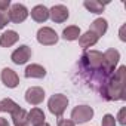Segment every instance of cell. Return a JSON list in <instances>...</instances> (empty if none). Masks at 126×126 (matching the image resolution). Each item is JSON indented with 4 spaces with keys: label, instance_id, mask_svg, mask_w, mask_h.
Listing matches in <instances>:
<instances>
[{
    "label": "cell",
    "instance_id": "11",
    "mask_svg": "<svg viewBox=\"0 0 126 126\" xmlns=\"http://www.w3.org/2000/svg\"><path fill=\"white\" fill-rule=\"evenodd\" d=\"M0 79H2V82H3L5 86H8L11 89L16 88L19 85V77H18V74L12 68H3L2 74H0Z\"/></svg>",
    "mask_w": 126,
    "mask_h": 126
},
{
    "label": "cell",
    "instance_id": "20",
    "mask_svg": "<svg viewBox=\"0 0 126 126\" xmlns=\"http://www.w3.org/2000/svg\"><path fill=\"white\" fill-rule=\"evenodd\" d=\"M18 108H19V105L14 99H11V98H5V99L0 101V111H5V113H11L12 114Z\"/></svg>",
    "mask_w": 126,
    "mask_h": 126
},
{
    "label": "cell",
    "instance_id": "6",
    "mask_svg": "<svg viewBox=\"0 0 126 126\" xmlns=\"http://www.w3.org/2000/svg\"><path fill=\"white\" fill-rule=\"evenodd\" d=\"M37 42L43 46H52L58 42V34L50 27H42L37 31Z\"/></svg>",
    "mask_w": 126,
    "mask_h": 126
},
{
    "label": "cell",
    "instance_id": "8",
    "mask_svg": "<svg viewBox=\"0 0 126 126\" xmlns=\"http://www.w3.org/2000/svg\"><path fill=\"white\" fill-rule=\"evenodd\" d=\"M31 58V47L27 46V45H21L18 49H15L11 55V59L14 64L16 65H22Z\"/></svg>",
    "mask_w": 126,
    "mask_h": 126
},
{
    "label": "cell",
    "instance_id": "23",
    "mask_svg": "<svg viewBox=\"0 0 126 126\" xmlns=\"http://www.w3.org/2000/svg\"><path fill=\"white\" fill-rule=\"evenodd\" d=\"M9 24V15L8 12H0V30L5 28Z\"/></svg>",
    "mask_w": 126,
    "mask_h": 126
},
{
    "label": "cell",
    "instance_id": "30",
    "mask_svg": "<svg viewBox=\"0 0 126 126\" xmlns=\"http://www.w3.org/2000/svg\"><path fill=\"white\" fill-rule=\"evenodd\" d=\"M42 126H50V125H49V123H43Z\"/></svg>",
    "mask_w": 126,
    "mask_h": 126
},
{
    "label": "cell",
    "instance_id": "4",
    "mask_svg": "<svg viewBox=\"0 0 126 126\" xmlns=\"http://www.w3.org/2000/svg\"><path fill=\"white\" fill-rule=\"evenodd\" d=\"M104 61H102V70L107 76H111L114 73L116 65L119 64V59H120V52L117 49H108L102 53Z\"/></svg>",
    "mask_w": 126,
    "mask_h": 126
},
{
    "label": "cell",
    "instance_id": "9",
    "mask_svg": "<svg viewBox=\"0 0 126 126\" xmlns=\"http://www.w3.org/2000/svg\"><path fill=\"white\" fill-rule=\"evenodd\" d=\"M68 9H67V6H64V5H55V6H52L50 9H49V18L53 21V22H56V24H61V22H65L67 19H68Z\"/></svg>",
    "mask_w": 126,
    "mask_h": 126
},
{
    "label": "cell",
    "instance_id": "26",
    "mask_svg": "<svg viewBox=\"0 0 126 126\" xmlns=\"http://www.w3.org/2000/svg\"><path fill=\"white\" fill-rule=\"evenodd\" d=\"M58 126H76L71 120H64V119H59L58 120Z\"/></svg>",
    "mask_w": 126,
    "mask_h": 126
},
{
    "label": "cell",
    "instance_id": "21",
    "mask_svg": "<svg viewBox=\"0 0 126 126\" xmlns=\"http://www.w3.org/2000/svg\"><path fill=\"white\" fill-rule=\"evenodd\" d=\"M12 122L15 123V126L16 125H22V123H27V111L24 110V108H18L16 111H14L12 114Z\"/></svg>",
    "mask_w": 126,
    "mask_h": 126
},
{
    "label": "cell",
    "instance_id": "7",
    "mask_svg": "<svg viewBox=\"0 0 126 126\" xmlns=\"http://www.w3.org/2000/svg\"><path fill=\"white\" fill-rule=\"evenodd\" d=\"M8 15H9V21H12V22H15V24H19V22H24V21L27 19V16H28V9H27L24 5H21V3H15V5L11 6Z\"/></svg>",
    "mask_w": 126,
    "mask_h": 126
},
{
    "label": "cell",
    "instance_id": "5",
    "mask_svg": "<svg viewBox=\"0 0 126 126\" xmlns=\"http://www.w3.org/2000/svg\"><path fill=\"white\" fill-rule=\"evenodd\" d=\"M94 117V108L89 105H77L71 111V122L76 123H86Z\"/></svg>",
    "mask_w": 126,
    "mask_h": 126
},
{
    "label": "cell",
    "instance_id": "17",
    "mask_svg": "<svg viewBox=\"0 0 126 126\" xmlns=\"http://www.w3.org/2000/svg\"><path fill=\"white\" fill-rule=\"evenodd\" d=\"M107 28H108L107 21H105L104 18H96V19L91 24L89 31H92V33H95L98 37H101V36H104V34L107 33Z\"/></svg>",
    "mask_w": 126,
    "mask_h": 126
},
{
    "label": "cell",
    "instance_id": "25",
    "mask_svg": "<svg viewBox=\"0 0 126 126\" xmlns=\"http://www.w3.org/2000/svg\"><path fill=\"white\" fill-rule=\"evenodd\" d=\"M11 8V0H0V12H8Z\"/></svg>",
    "mask_w": 126,
    "mask_h": 126
},
{
    "label": "cell",
    "instance_id": "15",
    "mask_svg": "<svg viewBox=\"0 0 126 126\" xmlns=\"http://www.w3.org/2000/svg\"><path fill=\"white\" fill-rule=\"evenodd\" d=\"M24 76L25 77H31V79H43L45 76H46V70H45V67H42V65H39V64H31V65H28L27 68H25V71H24Z\"/></svg>",
    "mask_w": 126,
    "mask_h": 126
},
{
    "label": "cell",
    "instance_id": "10",
    "mask_svg": "<svg viewBox=\"0 0 126 126\" xmlns=\"http://www.w3.org/2000/svg\"><path fill=\"white\" fill-rule=\"evenodd\" d=\"M45 99V91L39 86H33V88H28L25 91V101L31 105H39L42 104Z\"/></svg>",
    "mask_w": 126,
    "mask_h": 126
},
{
    "label": "cell",
    "instance_id": "14",
    "mask_svg": "<svg viewBox=\"0 0 126 126\" xmlns=\"http://www.w3.org/2000/svg\"><path fill=\"white\" fill-rule=\"evenodd\" d=\"M98 40H99V37H98L95 33H92V31H89V30H88L85 34H80V37H79V45H80V47L88 49V47H91V46L96 45V43H98Z\"/></svg>",
    "mask_w": 126,
    "mask_h": 126
},
{
    "label": "cell",
    "instance_id": "27",
    "mask_svg": "<svg viewBox=\"0 0 126 126\" xmlns=\"http://www.w3.org/2000/svg\"><path fill=\"white\" fill-rule=\"evenodd\" d=\"M0 126H9V122L3 117H0Z\"/></svg>",
    "mask_w": 126,
    "mask_h": 126
},
{
    "label": "cell",
    "instance_id": "13",
    "mask_svg": "<svg viewBox=\"0 0 126 126\" xmlns=\"http://www.w3.org/2000/svg\"><path fill=\"white\" fill-rule=\"evenodd\" d=\"M18 39H19V36H18L16 31L8 30V31H5L2 36H0V46L2 47H11V46H14L18 42Z\"/></svg>",
    "mask_w": 126,
    "mask_h": 126
},
{
    "label": "cell",
    "instance_id": "19",
    "mask_svg": "<svg viewBox=\"0 0 126 126\" xmlns=\"http://www.w3.org/2000/svg\"><path fill=\"white\" fill-rule=\"evenodd\" d=\"M83 6L91 12V14H102V11L105 9V5L98 2V0H85Z\"/></svg>",
    "mask_w": 126,
    "mask_h": 126
},
{
    "label": "cell",
    "instance_id": "29",
    "mask_svg": "<svg viewBox=\"0 0 126 126\" xmlns=\"http://www.w3.org/2000/svg\"><path fill=\"white\" fill-rule=\"evenodd\" d=\"M16 126H30L28 123H22V125H16Z\"/></svg>",
    "mask_w": 126,
    "mask_h": 126
},
{
    "label": "cell",
    "instance_id": "3",
    "mask_svg": "<svg viewBox=\"0 0 126 126\" xmlns=\"http://www.w3.org/2000/svg\"><path fill=\"white\" fill-rule=\"evenodd\" d=\"M68 105V98L65 95H62V94H55L50 96L49 102H47V108L49 111L53 114V116H58L61 117L62 114H64L65 108Z\"/></svg>",
    "mask_w": 126,
    "mask_h": 126
},
{
    "label": "cell",
    "instance_id": "28",
    "mask_svg": "<svg viewBox=\"0 0 126 126\" xmlns=\"http://www.w3.org/2000/svg\"><path fill=\"white\" fill-rule=\"evenodd\" d=\"M123 33H125V25L120 28V40H122V42H125V40H126V39L123 37Z\"/></svg>",
    "mask_w": 126,
    "mask_h": 126
},
{
    "label": "cell",
    "instance_id": "24",
    "mask_svg": "<svg viewBox=\"0 0 126 126\" xmlns=\"http://www.w3.org/2000/svg\"><path fill=\"white\" fill-rule=\"evenodd\" d=\"M117 119H119V123H120L122 126H125V125H126V108H125V107H123V108H120Z\"/></svg>",
    "mask_w": 126,
    "mask_h": 126
},
{
    "label": "cell",
    "instance_id": "22",
    "mask_svg": "<svg viewBox=\"0 0 126 126\" xmlns=\"http://www.w3.org/2000/svg\"><path fill=\"white\" fill-rule=\"evenodd\" d=\"M101 126H116V119L113 114H105L102 117V122H101Z\"/></svg>",
    "mask_w": 126,
    "mask_h": 126
},
{
    "label": "cell",
    "instance_id": "16",
    "mask_svg": "<svg viewBox=\"0 0 126 126\" xmlns=\"http://www.w3.org/2000/svg\"><path fill=\"white\" fill-rule=\"evenodd\" d=\"M31 18L36 22H45L49 18V9L43 5H37L31 9Z\"/></svg>",
    "mask_w": 126,
    "mask_h": 126
},
{
    "label": "cell",
    "instance_id": "2",
    "mask_svg": "<svg viewBox=\"0 0 126 126\" xmlns=\"http://www.w3.org/2000/svg\"><path fill=\"white\" fill-rule=\"evenodd\" d=\"M102 61H104L102 52H99V50H88L80 58V67H82L83 71L95 74V73L104 71L102 70Z\"/></svg>",
    "mask_w": 126,
    "mask_h": 126
},
{
    "label": "cell",
    "instance_id": "1",
    "mask_svg": "<svg viewBox=\"0 0 126 126\" xmlns=\"http://www.w3.org/2000/svg\"><path fill=\"white\" fill-rule=\"evenodd\" d=\"M125 74H126V67L120 65L119 70L111 74L105 83L102 85V88L99 89V94L104 99L107 101H120L125 99Z\"/></svg>",
    "mask_w": 126,
    "mask_h": 126
},
{
    "label": "cell",
    "instance_id": "12",
    "mask_svg": "<svg viewBox=\"0 0 126 126\" xmlns=\"http://www.w3.org/2000/svg\"><path fill=\"white\" fill-rule=\"evenodd\" d=\"M45 119H46V117H45L43 110H40V108H37V107L31 108V110L27 113V123L31 125V126H42L43 123H46Z\"/></svg>",
    "mask_w": 126,
    "mask_h": 126
},
{
    "label": "cell",
    "instance_id": "18",
    "mask_svg": "<svg viewBox=\"0 0 126 126\" xmlns=\"http://www.w3.org/2000/svg\"><path fill=\"white\" fill-rule=\"evenodd\" d=\"M79 37H80V28L77 25H70V27L64 28V31H62V39L64 40L73 42V40H77Z\"/></svg>",
    "mask_w": 126,
    "mask_h": 126
}]
</instances>
